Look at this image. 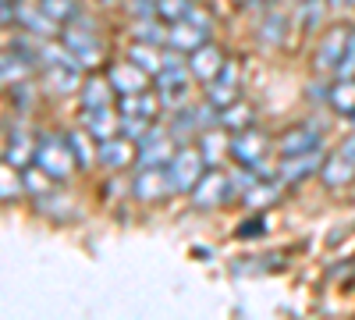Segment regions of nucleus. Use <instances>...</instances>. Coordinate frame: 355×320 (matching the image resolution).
Wrapping results in <instances>:
<instances>
[{"mask_svg": "<svg viewBox=\"0 0 355 320\" xmlns=\"http://www.w3.org/2000/svg\"><path fill=\"white\" fill-rule=\"evenodd\" d=\"M85 128L93 139H114L117 132V121H110V110L107 107H85Z\"/></svg>", "mask_w": 355, "mask_h": 320, "instance_id": "15", "label": "nucleus"}, {"mask_svg": "<svg viewBox=\"0 0 355 320\" xmlns=\"http://www.w3.org/2000/svg\"><path fill=\"white\" fill-rule=\"evenodd\" d=\"M21 192V185L11 178V171H4V199H11V196H18Z\"/></svg>", "mask_w": 355, "mask_h": 320, "instance_id": "36", "label": "nucleus"}, {"mask_svg": "<svg viewBox=\"0 0 355 320\" xmlns=\"http://www.w3.org/2000/svg\"><path fill=\"white\" fill-rule=\"evenodd\" d=\"M153 110H157V100L150 93H125V100H121L125 118H150Z\"/></svg>", "mask_w": 355, "mask_h": 320, "instance_id": "22", "label": "nucleus"}, {"mask_svg": "<svg viewBox=\"0 0 355 320\" xmlns=\"http://www.w3.org/2000/svg\"><path fill=\"white\" fill-rule=\"evenodd\" d=\"M348 40H352V33H348V28H331V33H327V40L320 43V53H316V68H331V71H338V65L345 61Z\"/></svg>", "mask_w": 355, "mask_h": 320, "instance_id": "7", "label": "nucleus"}, {"mask_svg": "<svg viewBox=\"0 0 355 320\" xmlns=\"http://www.w3.org/2000/svg\"><path fill=\"white\" fill-rule=\"evenodd\" d=\"M224 68V61H220V50L217 47H199V50H192V71L199 75V78H206V82H210L217 71Z\"/></svg>", "mask_w": 355, "mask_h": 320, "instance_id": "14", "label": "nucleus"}, {"mask_svg": "<svg viewBox=\"0 0 355 320\" xmlns=\"http://www.w3.org/2000/svg\"><path fill=\"white\" fill-rule=\"evenodd\" d=\"M46 85L53 93H71L78 85V68H71V65H50L46 68Z\"/></svg>", "mask_w": 355, "mask_h": 320, "instance_id": "19", "label": "nucleus"}, {"mask_svg": "<svg viewBox=\"0 0 355 320\" xmlns=\"http://www.w3.org/2000/svg\"><path fill=\"white\" fill-rule=\"evenodd\" d=\"M259 231H263V217H252V221H242V224H239V235H242V239H256Z\"/></svg>", "mask_w": 355, "mask_h": 320, "instance_id": "33", "label": "nucleus"}, {"mask_svg": "<svg viewBox=\"0 0 355 320\" xmlns=\"http://www.w3.org/2000/svg\"><path fill=\"white\" fill-rule=\"evenodd\" d=\"M110 82H85L82 85V100L85 107H110Z\"/></svg>", "mask_w": 355, "mask_h": 320, "instance_id": "24", "label": "nucleus"}, {"mask_svg": "<svg viewBox=\"0 0 355 320\" xmlns=\"http://www.w3.org/2000/svg\"><path fill=\"white\" fill-rule=\"evenodd\" d=\"M28 135H25V128H15V135H8V164H25V157H28Z\"/></svg>", "mask_w": 355, "mask_h": 320, "instance_id": "26", "label": "nucleus"}, {"mask_svg": "<svg viewBox=\"0 0 355 320\" xmlns=\"http://www.w3.org/2000/svg\"><path fill=\"white\" fill-rule=\"evenodd\" d=\"M189 0H157V15L167 18V22H182L189 15Z\"/></svg>", "mask_w": 355, "mask_h": 320, "instance_id": "28", "label": "nucleus"}, {"mask_svg": "<svg viewBox=\"0 0 355 320\" xmlns=\"http://www.w3.org/2000/svg\"><path fill=\"white\" fill-rule=\"evenodd\" d=\"M259 4H266V0H259Z\"/></svg>", "mask_w": 355, "mask_h": 320, "instance_id": "40", "label": "nucleus"}, {"mask_svg": "<svg viewBox=\"0 0 355 320\" xmlns=\"http://www.w3.org/2000/svg\"><path fill=\"white\" fill-rule=\"evenodd\" d=\"M128 61L139 65L146 75H160V71H164V61L157 57V47H150V43H135V47L128 50Z\"/></svg>", "mask_w": 355, "mask_h": 320, "instance_id": "20", "label": "nucleus"}, {"mask_svg": "<svg viewBox=\"0 0 355 320\" xmlns=\"http://www.w3.org/2000/svg\"><path fill=\"white\" fill-rule=\"evenodd\" d=\"M281 25H284V22H281V15H274L270 22H263V40L277 43V40H281Z\"/></svg>", "mask_w": 355, "mask_h": 320, "instance_id": "32", "label": "nucleus"}, {"mask_svg": "<svg viewBox=\"0 0 355 320\" xmlns=\"http://www.w3.org/2000/svg\"><path fill=\"white\" fill-rule=\"evenodd\" d=\"M196 128H202L199 110H182V114L174 118V125H171V135H174V139H189Z\"/></svg>", "mask_w": 355, "mask_h": 320, "instance_id": "25", "label": "nucleus"}, {"mask_svg": "<svg viewBox=\"0 0 355 320\" xmlns=\"http://www.w3.org/2000/svg\"><path fill=\"white\" fill-rule=\"evenodd\" d=\"M174 182H171V171H153V167H142V174L135 178V196L139 199H160L164 192H171Z\"/></svg>", "mask_w": 355, "mask_h": 320, "instance_id": "10", "label": "nucleus"}, {"mask_svg": "<svg viewBox=\"0 0 355 320\" xmlns=\"http://www.w3.org/2000/svg\"><path fill=\"white\" fill-rule=\"evenodd\" d=\"M210 90H206V100H210L214 107H227V103H234V85H239V68L234 65H224L210 82Z\"/></svg>", "mask_w": 355, "mask_h": 320, "instance_id": "9", "label": "nucleus"}, {"mask_svg": "<svg viewBox=\"0 0 355 320\" xmlns=\"http://www.w3.org/2000/svg\"><path fill=\"white\" fill-rule=\"evenodd\" d=\"M316 164H320V150L299 153V157H288V160L281 164V178H284V182H299V178H306V171H313Z\"/></svg>", "mask_w": 355, "mask_h": 320, "instance_id": "18", "label": "nucleus"}, {"mask_svg": "<svg viewBox=\"0 0 355 320\" xmlns=\"http://www.w3.org/2000/svg\"><path fill=\"white\" fill-rule=\"evenodd\" d=\"M331 103L338 107V110H355V82L352 78H345L341 85H338V90H331Z\"/></svg>", "mask_w": 355, "mask_h": 320, "instance_id": "27", "label": "nucleus"}, {"mask_svg": "<svg viewBox=\"0 0 355 320\" xmlns=\"http://www.w3.org/2000/svg\"><path fill=\"white\" fill-rule=\"evenodd\" d=\"M64 47H68V50L78 57V61H82V68L100 61V40H96V33H93L89 25H85V28L71 25L68 33H64Z\"/></svg>", "mask_w": 355, "mask_h": 320, "instance_id": "5", "label": "nucleus"}, {"mask_svg": "<svg viewBox=\"0 0 355 320\" xmlns=\"http://www.w3.org/2000/svg\"><path fill=\"white\" fill-rule=\"evenodd\" d=\"M323 146V135L316 125H299V128H291L284 139H281V150L284 157H299V153H313Z\"/></svg>", "mask_w": 355, "mask_h": 320, "instance_id": "8", "label": "nucleus"}, {"mask_svg": "<svg viewBox=\"0 0 355 320\" xmlns=\"http://www.w3.org/2000/svg\"><path fill=\"white\" fill-rule=\"evenodd\" d=\"M263 146H266V139H263L259 132H242L239 139L231 142V153L239 157L242 164H256V160L263 157Z\"/></svg>", "mask_w": 355, "mask_h": 320, "instance_id": "16", "label": "nucleus"}, {"mask_svg": "<svg viewBox=\"0 0 355 320\" xmlns=\"http://www.w3.org/2000/svg\"><path fill=\"white\" fill-rule=\"evenodd\" d=\"M18 22L28 28V33H33V36H40V40H46L50 33H53V18L43 11V8H33V4H21L18 11Z\"/></svg>", "mask_w": 355, "mask_h": 320, "instance_id": "13", "label": "nucleus"}, {"mask_svg": "<svg viewBox=\"0 0 355 320\" xmlns=\"http://www.w3.org/2000/svg\"><path fill=\"white\" fill-rule=\"evenodd\" d=\"M174 50H199L206 43V28H199L196 22L182 18V22H174L171 25V40H167Z\"/></svg>", "mask_w": 355, "mask_h": 320, "instance_id": "12", "label": "nucleus"}, {"mask_svg": "<svg viewBox=\"0 0 355 320\" xmlns=\"http://www.w3.org/2000/svg\"><path fill=\"white\" fill-rule=\"evenodd\" d=\"M157 85H160V103L164 107H182L189 100V75H185V68H164L157 75Z\"/></svg>", "mask_w": 355, "mask_h": 320, "instance_id": "4", "label": "nucleus"}, {"mask_svg": "<svg viewBox=\"0 0 355 320\" xmlns=\"http://www.w3.org/2000/svg\"><path fill=\"white\" fill-rule=\"evenodd\" d=\"M341 153H345V157H348V160L355 164V135H352V139H345V146H341Z\"/></svg>", "mask_w": 355, "mask_h": 320, "instance_id": "37", "label": "nucleus"}, {"mask_svg": "<svg viewBox=\"0 0 355 320\" xmlns=\"http://www.w3.org/2000/svg\"><path fill=\"white\" fill-rule=\"evenodd\" d=\"M135 36H139V43L160 47V43H167V40H171V28L157 25V15H153V18H139V25H135Z\"/></svg>", "mask_w": 355, "mask_h": 320, "instance_id": "23", "label": "nucleus"}, {"mask_svg": "<svg viewBox=\"0 0 355 320\" xmlns=\"http://www.w3.org/2000/svg\"><path fill=\"white\" fill-rule=\"evenodd\" d=\"M40 8H43L53 22H61V18H75V4H71V0H40Z\"/></svg>", "mask_w": 355, "mask_h": 320, "instance_id": "29", "label": "nucleus"}, {"mask_svg": "<svg viewBox=\"0 0 355 320\" xmlns=\"http://www.w3.org/2000/svg\"><path fill=\"white\" fill-rule=\"evenodd\" d=\"M224 125H227V128H245V125H249V107L231 103L227 114H224Z\"/></svg>", "mask_w": 355, "mask_h": 320, "instance_id": "30", "label": "nucleus"}, {"mask_svg": "<svg viewBox=\"0 0 355 320\" xmlns=\"http://www.w3.org/2000/svg\"><path fill=\"white\" fill-rule=\"evenodd\" d=\"M348 4H355V0H348Z\"/></svg>", "mask_w": 355, "mask_h": 320, "instance_id": "39", "label": "nucleus"}, {"mask_svg": "<svg viewBox=\"0 0 355 320\" xmlns=\"http://www.w3.org/2000/svg\"><path fill=\"white\" fill-rule=\"evenodd\" d=\"M352 174H355V164L338 150L334 157H327V164H323V182H327V185H345V182H352Z\"/></svg>", "mask_w": 355, "mask_h": 320, "instance_id": "17", "label": "nucleus"}, {"mask_svg": "<svg viewBox=\"0 0 355 320\" xmlns=\"http://www.w3.org/2000/svg\"><path fill=\"white\" fill-rule=\"evenodd\" d=\"M338 75H341V78H352V75H355V33H352V40H348L345 61L338 65Z\"/></svg>", "mask_w": 355, "mask_h": 320, "instance_id": "31", "label": "nucleus"}, {"mask_svg": "<svg viewBox=\"0 0 355 320\" xmlns=\"http://www.w3.org/2000/svg\"><path fill=\"white\" fill-rule=\"evenodd\" d=\"M110 85H114L117 93H142L146 90V71L139 65H132V61L114 65L110 68Z\"/></svg>", "mask_w": 355, "mask_h": 320, "instance_id": "11", "label": "nucleus"}, {"mask_svg": "<svg viewBox=\"0 0 355 320\" xmlns=\"http://www.w3.org/2000/svg\"><path fill=\"white\" fill-rule=\"evenodd\" d=\"M231 185H234V189H245V196H249V192L256 189V178H252V174H249V171H242V174H239V178H231Z\"/></svg>", "mask_w": 355, "mask_h": 320, "instance_id": "34", "label": "nucleus"}, {"mask_svg": "<svg viewBox=\"0 0 355 320\" xmlns=\"http://www.w3.org/2000/svg\"><path fill=\"white\" fill-rule=\"evenodd\" d=\"M128 157H132V142H125V139H103L100 142V164L121 167V164H128Z\"/></svg>", "mask_w": 355, "mask_h": 320, "instance_id": "21", "label": "nucleus"}, {"mask_svg": "<svg viewBox=\"0 0 355 320\" xmlns=\"http://www.w3.org/2000/svg\"><path fill=\"white\" fill-rule=\"evenodd\" d=\"M348 121H352V128H355V110H352V118H348Z\"/></svg>", "mask_w": 355, "mask_h": 320, "instance_id": "38", "label": "nucleus"}, {"mask_svg": "<svg viewBox=\"0 0 355 320\" xmlns=\"http://www.w3.org/2000/svg\"><path fill=\"white\" fill-rule=\"evenodd\" d=\"M171 139H167V132H146L142 139H139V160H142V167H153V164H171Z\"/></svg>", "mask_w": 355, "mask_h": 320, "instance_id": "6", "label": "nucleus"}, {"mask_svg": "<svg viewBox=\"0 0 355 320\" xmlns=\"http://www.w3.org/2000/svg\"><path fill=\"white\" fill-rule=\"evenodd\" d=\"M68 142L75 146V153H78V160H82V164L93 160V157H89V150H85V142H82V135H68Z\"/></svg>", "mask_w": 355, "mask_h": 320, "instance_id": "35", "label": "nucleus"}, {"mask_svg": "<svg viewBox=\"0 0 355 320\" xmlns=\"http://www.w3.org/2000/svg\"><path fill=\"white\" fill-rule=\"evenodd\" d=\"M231 192H234L231 178L220 174V171H214V174H202L199 178V185L192 189V199L199 203V207H220V203L231 199Z\"/></svg>", "mask_w": 355, "mask_h": 320, "instance_id": "3", "label": "nucleus"}, {"mask_svg": "<svg viewBox=\"0 0 355 320\" xmlns=\"http://www.w3.org/2000/svg\"><path fill=\"white\" fill-rule=\"evenodd\" d=\"M68 146H71V142H68ZM68 146L61 139H53V135L40 139L36 164L43 167V174H50V178H68V174H71V150Z\"/></svg>", "mask_w": 355, "mask_h": 320, "instance_id": "1", "label": "nucleus"}, {"mask_svg": "<svg viewBox=\"0 0 355 320\" xmlns=\"http://www.w3.org/2000/svg\"><path fill=\"white\" fill-rule=\"evenodd\" d=\"M202 153H196V150H178L174 157H171V164H167V171H171V182H174V189L178 192H185V189H196L199 185V167H202Z\"/></svg>", "mask_w": 355, "mask_h": 320, "instance_id": "2", "label": "nucleus"}]
</instances>
